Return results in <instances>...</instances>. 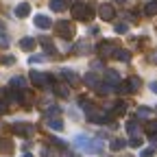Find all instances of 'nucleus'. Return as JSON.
<instances>
[{"instance_id": "6", "label": "nucleus", "mask_w": 157, "mask_h": 157, "mask_svg": "<svg viewBox=\"0 0 157 157\" xmlns=\"http://www.w3.org/2000/svg\"><path fill=\"white\" fill-rule=\"evenodd\" d=\"M35 26H39V29H50L52 22H50L48 15H37V17H35Z\"/></svg>"}, {"instance_id": "33", "label": "nucleus", "mask_w": 157, "mask_h": 157, "mask_svg": "<svg viewBox=\"0 0 157 157\" xmlns=\"http://www.w3.org/2000/svg\"><path fill=\"white\" fill-rule=\"evenodd\" d=\"M116 2H118V5H124V2H129V0H116Z\"/></svg>"}, {"instance_id": "8", "label": "nucleus", "mask_w": 157, "mask_h": 157, "mask_svg": "<svg viewBox=\"0 0 157 157\" xmlns=\"http://www.w3.org/2000/svg\"><path fill=\"white\" fill-rule=\"evenodd\" d=\"M29 11H31V5H29V2H22V5L15 7V15H17V17H26Z\"/></svg>"}, {"instance_id": "21", "label": "nucleus", "mask_w": 157, "mask_h": 157, "mask_svg": "<svg viewBox=\"0 0 157 157\" xmlns=\"http://www.w3.org/2000/svg\"><path fill=\"white\" fill-rule=\"evenodd\" d=\"M124 144H127V140H113V142H111V148L118 151V148H122Z\"/></svg>"}, {"instance_id": "3", "label": "nucleus", "mask_w": 157, "mask_h": 157, "mask_svg": "<svg viewBox=\"0 0 157 157\" xmlns=\"http://www.w3.org/2000/svg\"><path fill=\"white\" fill-rule=\"evenodd\" d=\"M98 15L109 22V20H113V7H111V5H107V2H105V5H101V7H98Z\"/></svg>"}, {"instance_id": "1", "label": "nucleus", "mask_w": 157, "mask_h": 157, "mask_svg": "<svg viewBox=\"0 0 157 157\" xmlns=\"http://www.w3.org/2000/svg\"><path fill=\"white\" fill-rule=\"evenodd\" d=\"M72 15L76 20H87L90 15H94V7L87 2H74L72 5Z\"/></svg>"}, {"instance_id": "22", "label": "nucleus", "mask_w": 157, "mask_h": 157, "mask_svg": "<svg viewBox=\"0 0 157 157\" xmlns=\"http://www.w3.org/2000/svg\"><path fill=\"white\" fill-rule=\"evenodd\" d=\"M127 31H129V26H127L124 22H118V24H116V33H127Z\"/></svg>"}, {"instance_id": "13", "label": "nucleus", "mask_w": 157, "mask_h": 157, "mask_svg": "<svg viewBox=\"0 0 157 157\" xmlns=\"http://www.w3.org/2000/svg\"><path fill=\"white\" fill-rule=\"evenodd\" d=\"M83 81H85L90 87H98V78H96L94 74H85V78H83Z\"/></svg>"}, {"instance_id": "14", "label": "nucleus", "mask_w": 157, "mask_h": 157, "mask_svg": "<svg viewBox=\"0 0 157 157\" xmlns=\"http://www.w3.org/2000/svg\"><path fill=\"white\" fill-rule=\"evenodd\" d=\"M151 109L148 107H140V109H137V118H142V120H146V118H151Z\"/></svg>"}, {"instance_id": "30", "label": "nucleus", "mask_w": 157, "mask_h": 157, "mask_svg": "<svg viewBox=\"0 0 157 157\" xmlns=\"http://www.w3.org/2000/svg\"><path fill=\"white\" fill-rule=\"evenodd\" d=\"M151 90H153V92L157 94V83H151Z\"/></svg>"}, {"instance_id": "34", "label": "nucleus", "mask_w": 157, "mask_h": 157, "mask_svg": "<svg viewBox=\"0 0 157 157\" xmlns=\"http://www.w3.org/2000/svg\"><path fill=\"white\" fill-rule=\"evenodd\" d=\"M22 157H33V155H31V153H24V155H22Z\"/></svg>"}, {"instance_id": "31", "label": "nucleus", "mask_w": 157, "mask_h": 157, "mask_svg": "<svg viewBox=\"0 0 157 157\" xmlns=\"http://www.w3.org/2000/svg\"><path fill=\"white\" fill-rule=\"evenodd\" d=\"M0 113H5V103H0Z\"/></svg>"}, {"instance_id": "29", "label": "nucleus", "mask_w": 157, "mask_h": 157, "mask_svg": "<svg viewBox=\"0 0 157 157\" xmlns=\"http://www.w3.org/2000/svg\"><path fill=\"white\" fill-rule=\"evenodd\" d=\"M7 44H9V39H7L2 33H0V46H7Z\"/></svg>"}, {"instance_id": "16", "label": "nucleus", "mask_w": 157, "mask_h": 157, "mask_svg": "<svg viewBox=\"0 0 157 157\" xmlns=\"http://www.w3.org/2000/svg\"><path fill=\"white\" fill-rule=\"evenodd\" d=\"M109 78L113 81V85L120 83V76H118V72H113V70H107V81H109Z\"/></svg>"}, {"instance_id": "19", "label": "nucleus", "mask_w": 157, "mask_h": 157, "mask_svg": "<svg viewBox=\"0 0 157 157\" xmlns=\"http://www.w3.org/2000/svg\"><path fill=\"white\" fill-rule=\"evenodd\" d=\"M127 133H137V122H135V120L127 122Z\"/></svg>"}, {"instance_id": "35", "label": "nucleus", "mask_w": 157, "mask_h": 157, "mask_svg": "<svg viewBox=\"0 0 157 157\" xmlns=\"http://www.w3.org/2000/svg\"><path fill=\"white\" fill-rule=\"evenodd\" d=\"M155 2H157V0H155Z\"/></svg>"}, {"instance_id": "20", "label": "nucleus", "mask_w": 157, "mask_h": 157, "mask_svg": "<svg viewBox=\"0 0 157 157\" xmlns=\"http://www.w3.org/2000/svg\"><path fill=\"white\" fill-rule=\"evenodd\" d=\"M48 124H50L52 129H57V131L63 129V122H61V120H48Z\"/></svg>"}, {"instance_id": "9", "label": "nucleus", "mask_w": 157, "mask_h": 157, "mask_svg": "<svg viewBox=\"0 0 157 157\" xmlns=\"http://www.w3.org/2000/svg\"><path fill=\"white\" fill-rule=\"evenodd\" d=\"M11 87L24 90V87H26V78H24V76H13V78H11Z\"/></svg>"}, {"instance_id": "26", "label": "nucleus", "mask_w": 157, "mask_h": 157, "mask_svg": "<svg viewBox=\"0 0 157 157\" xmlns=\"http://www.w3.org/2000/svg\"><path fill=\"white\" fill-rule=\"evenodd\" d=\"M2 63H7V66H11V63H15V57H11V55H7V57H2Z\"/></svg>"}, {"instance_id": "28", "label": "nucleus", "mask_w": 157, "mask_h": 157, "mask_svg": "<svg viewBox=\"0 0 157 157\" xmlns=\"http://www.w3.org/2000/svg\"><path fill=\"white\" fill-rule=\"evenodd\" d=\"M129 144H131V146H140L142 140H140V137H133V140H129Z\"/></svg>"}, {"instance_id": "25", "label": "nucleus", "mask_w": 157, "mask_h": 157, "mask_svg": "<svg viewBox=\"0 0 157 157\" xmlns=\"http://www.w3.org/2000/svg\"><path fill=\"white\" fill-rule=\"evenodd\" d=\"M157 131V122H148L146 124V133H155Z\"/></svg>"}, {"instance_id": "5", "label": "nucleus", "mask_w": 157, "mask_h": 157, "mask_svg": "<svg viewBox=\"0 0 157 157\" xmlns=\"http://www.w3.org/2000/svg\"><path fill=\"white\" fill-rule=\"evenodd\" d=\"M13 131H15V133H22L24 137L33 135V127H31V124H20V122H17V124H13Z\"/></svg>"}, {"instance_id": "12", "label": "nucleus", "mask_w": 157, "mask_h": 157, "mask_svg": "<svg viewBox=\"0 0 157 157\" xmlns=\"http://www.w3.org/2000/svg\"><path fill=\"white\" fill-rule=\"evenodd\" d=\"M144 13H146V15H157V2H155V0L144 7Z\"/></svg>"}, {"instance_id": "11", "label": "nucleus", "mask_w": 157, "mask_h": 157, "mask_svg": "<svg viewBox=\"0 0 157 157\" xmlns=\"http://www.w3.org/2000/svg\"><path fill=\"white\" fill-rule=\"evenodd\" d=\"M61 76H63V78H68V83H70V85H74V83H76V74H74L72 70H66V68H63V70H61Z\"/></svg>"}, {"instance_id": "4", "label": "nucleus", "mask_w": 157, "mask_h": 157, "mask_svg": "<svg viewBox=\"0 0 157 157\" xmlns=\"http://www.w3.org/2000/svg\"><path fill=\"white\" fill-rule=\"evenodd\" d=\"M98 50H101V55H113L118 48H116V44H113V42H101Z\"/></svg>"}, {"instance_id": "23", "label": "nucleus", "mask_w": 157, "mask_h": 157, "mask_svg": "<svg viewBox=\"0 0 157 157\" xmlns=\"http://www.w3.org/2000/svg\"><path fill=\"white\" fill-rule=\"evenodd\" d=\"M39 61H44V55H33L29 59V63H39Z\"/></svg>"}, {"instance_id": "18", "label": "nucleus", "mask_w": 157, "mask_h": 157, "mask_svg": "<svg viewBox=\"0 0 157 157\" xmlns=\"http://www.w3.org/2000/svg\"><path fill=\"white\" fill-rule=\"evenodd\" d=\"M124 111H127V103H118V105H116V109H113V113H116V116H122Z\"/></svg>"}, {"instance_id": "24", "label": "nucleus", "mask_w": 157, "mask_h": 157, "mask_svg": "<svg viewBox=\"0 0 157 157\" xmlns=\"http://www.w3.org/2000/svg\"><path fill=\"white\" fill-rule=\"evenodd\" d=\"M57 113H59V107H55V105H52V107L46 111V118H52V116H57Z\"/></svg>"}, {"instance_id": "32", "label": "nucleus", "mask_w": 157, "mask_h": 157, "mask_svg": "<svg viewBox=\"0 0 157 157\" xmlns=\"http://www.w3.org/2000/svg\"><path fill=\"white\" fill-rule=\"evenodd\" d=\"M151 61H157V52H155V55H151Z\"/></svg>"}, {"instance_id": "7", "label": "nucleus", "mask_w": 157, "mask_h": 157, "mask_svg": "<svg viewBox=\"0 0 157 157\" xmlns=\"http://www.w3.org/2000/svg\"><path fill=\"white\" fill-rule=\"evenodd\" d=\"M50 9L52 11H66L68 9V0H50Z\"/></svg>"}, {"instance_id": "2", "label": "nucleus", "mask_w": 157, "mask_h": 157, "mask_svg": "<svg viewBox=\"0 0 157 157\" xmlns=\"http://www.w3.org/2000/svg\"><path fill=\"white\" fill-rule=\"evenodd\" d=\"M72 31L74 29H72V24L68 22V20H59V22H57V33L61 35L63 39H70L72 37Z\"/></svg>"}, {"instance_id": "15", "label": "nucleus", "mask_w": 157, "mask_h": 157, "mask_svg": "<svg viewBox=\"0 0 157 157\" xmlns=\"http://www.w3.org/2000/svg\"><path fill=\"white\" fill-rule=\"evenodd\" d=\"M113 55H116L118 59H120V61H129V52H127V50H122V48H118Z\"/></svg>"}, {"instance_id": "10", "label": "nucleus", "mask_w": 157, "mask_h": 157, "mask_svg": "<svg viewBox=\"0 0 157 157\" xmlns=\"http://www.w3.org/2000/svg\"><path fill=\"white\" fill-rule=\"evenodd\" d=\"M33 46H35L33 37H22V39H20V48H22V50H33Z\"/></svg>"}, {"instance_id": "27", "label": "nucleus", "mask_w": 157, "mask_h": 157, "mask_svg": "<svg viewBox=\"0 0 157 157\" xmlns=\"http://www.w3.org/2000/svg\"><path fill=\"white\" fill-rule=\"evenodd\" d=\"M153 153H155L153 148H146V151H142V153H140V157H153Z\"/></svg>"}, {"instance_id": "17", "label": "nucleus", "mask_w": 157, "mask_h": 157, "mask_svg": "<svg viewBox=\"0 0 157 157\" xmlns=\"http://www.w3.org/2000/svg\"><path fill=\"white\" fill-rule=\"evenodd\" d=\"M55 92H57L59 96H63V98L68 96V87H66V85H61V83H57V85H55Z\"/></svg>"}]
</instances>
